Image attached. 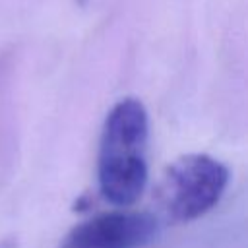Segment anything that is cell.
Wrapping results in <instances>:
<instances>
[{
	"label": "cell",
	"mask_w": 248,
	"mask_h": 248,
	"mask_svg": "<svg viewBox=\"0 0 248 248\" xmlns=\"http://www.w3.org/2000/svg\"><path fill=\"white\" fill-rule=\"evenodd\" d=\"M149 118L141 101L120 99L105 118L99 155L97 182L101 196L116 205H132L147 184Z\"/></svg>",
	"instance_id": "cell-1"
},
{
	"label": "cell",
	"mask_w": 248,
	"mask_h": 248,
	"mask_svg": "<svg viewBox=\"0 0 248 248\" xmlns=\"http://www.w3.org/2000/svg\"><path fill=\"white\" fill-rule=\"evenodd\" d=\"M229 184V169L205 153L172 161L153 188L149 211L161 227L194 221L217 205Z\"/></svg>",
	"instance_id": "cell-2"
},
{
	"label": "cell",
	"mask_w": 248,
	"mask_h": 248,
	"mask_svg": "<svg viewBox=\"0 0 248 248\" xmlns=\"http://www.w3.org/2000/svg\"><path fill=\"white\" fill-rule=\"evenodd\" d=\"M161 229L149 209H114L74 225L58 248H141Z\"/></svg>",
	"instance_id": "cell-3"
}]
</instances>
